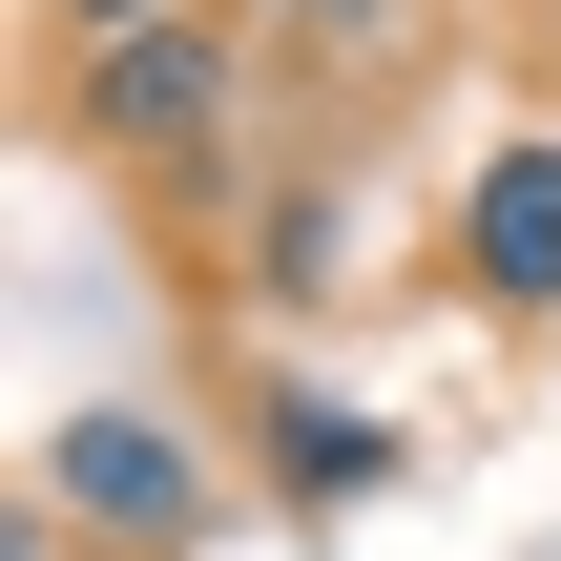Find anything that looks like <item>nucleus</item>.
Returning a JSON list of instances; mask_svg holds the SVG:
<instances>
[{"label":"nucleus","instance_id":"nucleus-1","mask_svg":"<svg viewBox=\"0 0 561 561\" xmlns=\"http://www.w3.org/2000/svg\"><path fill=\"white\" fill-rule=\"evenodd\" d=\"M62 125H83L104 167H229V125H250V21L83 42V62H62Z\"/></svg>","mask_w":561,"mask_h":561},{"label":"nucleus","instance_id":"nucleus-2","mask_svg":"<svg viewBox=\"0 0 561 561\" xmlns=\"http://www.w3.org/2000/svg\"><path fill=\"white\" fill-rule=\"evenodd\" d=\"M42 520H62V541H125V561H187L208 541V437H187L167 396H83V416L42 437Z\"/></svg>","mask_w":561,"mask_h":561},{"label":"nucleus","instance_id":"nucleus-3","mask_svg":"<svg viewBox=\"0 0 561 561\" xmlns=\"http://www.w3.org/2000/svg\"><path fill=\"white\" fill-rule=\"evenodd\" d=\"M458 291H479V312H520V333L561 312V146H541V125H520V146H479V187H458Z\"/></svg>","mask_w":561,"mask_h":561},{"label":"nucleus","instance_id":"nucleus-4","mask_svg":"<svg viewBox=\"0 0 561 561\" xmlns=\"http://www.w3.org/2000/svg\"><path fill=\"white\" fill-rule=\"evenodd\" d=\"M250 458H271V500H291V520L396 500V416H354V396H312V375H271V396H250Z\"/></svg>","mask_w":561,"mask_h":561},{"label":"nucleus","instance_id":"nucleus-5","mask_svg":"<svg viewBox=\"0 0 561 561\" xmlns=\"http://www.w3.org/2000/svg\"><path fill=\"white\" fill-rule=\"evenodd\" d=\"M333 271H354V187H271L250 208V312H333Z\"/></svg>","mask_w":561,"mask_h":561},{"label":"nucleus","instance_id":"nucleus-6","mask_svg":"<svg viewBox=\"0 0 561 561\" xmlns=\"http://www.w3.org/2000/svg\"><path fill=\"white\" fill-rule=\"evenodd\" d=\"M229 21H271V42H333V62H375V42H396V0H229Z\"/></svg>","mask_w":561,"mask_h":561},{"label":"nucleus","instance_id":"nucleus-7","mask_svg":"<svg viewBox=\"0 0 561 561\" xmlns=\"http://www.w3.org/2000/svg\"><path fill=\"white\" fill-rule=\"evenodd\" d=\"M42 21H62V62H83V42H146V21H229V0H42Z\"/></svg>","mask_w":561,"mask_h":561}]
</instances>
